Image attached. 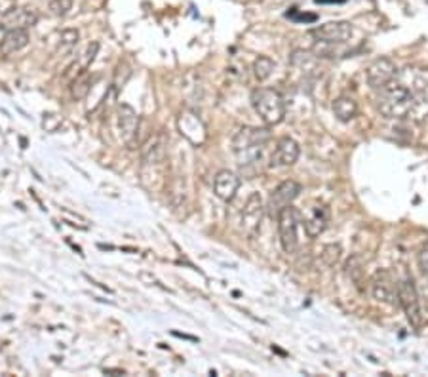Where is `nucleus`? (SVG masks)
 I'll return each instance as SVG.
<instances>
[{
	"label": "nucleus",
	"mask_w": 428,
	"mask_h": 377,
	"mask_svg": "<svg viewBox=\"0 0 428 377\" xmlns=\"http://www.w3.org/2000/svg\"><path fill=\"white\" fill-rule=\"evenodd\" d=\"M17 0H0V16H6L12 10L16 8Z\"/></svg>",
	"instance_id": "bb28decb"
},
{
	"label": "nucleus",
	"mask_w": 428,
	"mask_h": 377,
	"mask_svg": "<svg viewBox=\"0 0 428 377\" xmlns=\"http://www.w3.org/2000/svg\"><path fill=\"white\" fill-rule=\"evenodd\" d=\"M371 295H373L379 303L392 305L398 301L394 280H392V277H390L387 271L375 272V277L371 279Z\"/></svg>",
	"instance_id": "f8f14e48"
},
{
	"label": "nucleus",
	"mask_w": 428,
	"mask_h": 377,
	"mask_svg": "<svg viewBox=\"0 0 428 377\" xmlns=\"http://www.w3.org/2000/svg\"><path fill=\"white\" fill-rule=\"evenodd\" d=\"M73 4H74V0H49L48 10L54 14V16L63 17V16H67L71 10H73Z\"/></svg>",
	"instance_id": "5701e85b"
},
{
	"label": "nucleus",
	"mask_w": 428,
	"mask_h": 377,
	"mask_svg": "<svg viewBox=\"0 0 428 377\" xmlns=\"http://www.w3.org/2000/svg\"><path fill=\"white\" fill-rule=\"evenodd\" d=\"M280 244L286 254H295L299 248V229L303 225V213L289 204L276 215Z\"/></svg>",
	"instance_id": "39448f33"
},
{
	"label": "nucleus",
	"mask_w": 428,
	"mask_h": 377,
	"mask_svg": "<svg viewBox=\"0 0 428 377\" xmlns=\"http://www.w3.org/2000/svg\"><path fill=\"white\" fill-rule=\"evenodd\" d=\"M264 215V204L263 198L259 193H251L246 200V206L242 210V229L246 235L254 237L259 227H261V222H263Z\"/></svg>",
	"instance_id": "1a4fd4ad"
},
{
	"label": "nucleus",
	"mask_w": 428,
	"mask_h": 377,
	"mask_svg": "<svg viewBox=\"0 0 428 377\" xmlns=\"http://www.w3.org/2000/svg\"><path fill=\"white\" fill-rule=\"evenodd\" d=\"M251 105L267 126H276L286 116V101L274 88H257L251 91Z\"/></svg>",
	"instance_id": "20e7f679"
},
{
	"label": "nucleus",
	"mask_w": 428,
	"mask_h": 377,
	"mask_svg": "<svg viewBox=\"0 0 428 377\" xmlns=\"http://www.w3.org/2000/svg\"><path fill=\"white\" fill-rule=\"evenodd\" d=\"M396 63L392 59L388 58H379L375 59L368 71H365V78H368V84H370L373 90H381L383 86H387L396 74Z\"/></svg>",
	"instance_id": "9b49d317"
},
{
	"label": "nucleus",
	"mask_w": 428,
	"mask_h": 377,
	"mask_svg": "<svg viewBox=\"0 0 428 377\" xmlns=\"http://www.w3.org/2000/svg\"><path fill=\"white\" fill-rule=\"evenodd\" d=\"M98 50H99L98 42H93V44H90V46L86 48V52L82 54V58H80V67H82V69H88V67L91 65V61H93L95 56H98Z\"/></svg>",
	"instance_id": "393cba45"
},
{
	"label": "nucleus",
	"mask_w": 428,
	"mask_h": 377,
	"mask_svg": "<svg viewBox=\"0 0 428 377\" xmlns=\"http://www.w3.org/2000/svg\"><path fill=\"white\" fill-rule=\"evenodd\" d=\"M271 141V131L267 128H242L236 131L232 140V151L238 158V164L242 168L257 164L263 158L264 147Z\"/></svg>",
	"instance_id": "f03ea898"
},
{
	"label": "nucleus",
	"mask_w": 428,
	"mask_h": 377,
	"mask_svg": "<svg viewBox=\"0 0 428 377\" xmlns=\"http://www.w3.org/2000/svg\"><path fill=\"white\" fill-rule=\"evenodd\" d=\"M91 84H93V80H91L88 74L76 76V78H74L73 86H71V96H73V99H84L86 98V96L90 94Z\"/></svg>",
	"instance_id": "412c9836"
},
{
	"label": "nucleus",
	"mask_w": 428,
	"mask_h": 377,
	"mask_svg": "<svg viewBox=\"0 0 428 377\" xmlns=\"http://www.w3.org/2000/svg\"><path fill=\"white\" fill-rule=\"evenodd\" d=\"M61 122H63L61 116L56 115V113H48V115H44V118H42V128L46 131H58Z\"/></svg>",
	"instance_id": "b1692460"
},
{
	"label": "nucleus",
	"mask_w": 428,
	"mask_h": 377,
	"mask_svg": "<svg viewBox=\"0 0 428 377\" xmlns=\"http://www.w3.org/2000/svg\"><path fill=\"white\" fill-rule=\"evenodd\" d=\"M177 126H179L181 136H185L194 145H200V143H204V140H206V126H204V122L194 113H190V111H185L179 116Z\"/></svg>",
	"instance_id": "4468645a"
},
{
	"label": "nucleus",
	"mask_w": 428,
	"mask_h": 377,
	"mask_svg": "<svg viewBox=\"0 0 428 377\" xmlns=\"http://www.w3.org/2000/svg\"><path fill=\"white\" fill-rule=\"evenodd\" d=\"M299 143L291 138H282L276 145V162L280 166H293L299 158Z\"/></svg>",
	"instance_id": "f3484780"
},
{
	"label": "nucleus",
	"mask_w": 428,
	"mask_h": 377,
	"mask_svg": "<svg viewBox=\"0 0 428 377\" xmlns=\"http://www.w3.org/2000/svg\"><path fill=\"white\" fill-rule=\"evenodd\" d=\"M29 44V31L27 29H8V33L4 36V41L0 44L2 54H16L19 50H23Z\"/></svg>",
	"instance_id": "a211bd4d"
},
{
	"label": "nucleus",
	"mask_w": 428,
	"mask_h": 377,
	"mask_svg": "<svg viewBox=\"0 0 428 377\" xmlns=\"http://www.w3.org/2000/svg\"><path fill=\"white\" fill-rule=\"evenodd\" d=\"M168 158V141L164 133H157L155 138L143 145L141 151V177L143 183L150 180L158 181V185L164 183V168Z\"/></svg>",
	"instance_id": "7ed1b4c3"
},
{
	"label": "nucleus",
	"mask_w": 428,
	"mask_h": 377,
	"mask_svg": "<svg viewBox=\"0 0 428 377\" xmlns=\"http://www.w3.org/2000/svg\"><path fill=\"white\" fill-rule=\"evenodd\" d=\"M316 42L326 44V46H335V44H343V42L350 41L352 36V25L348 21H330L320 27H316L311 31Z\"/></svg>",
	"instance_id": "0eeeda50"
},
{
	"label": "nucleus",
	"mask_w": 428,
	"mask_h": 377,
	"mask_svg": "<svg viewBox=\"0 0 428 377\" xmlns=\"http://www.w3.org/2000/svg\"><path fill=\"white\" fill-rule=\"evenodd\" d=\"M6 33H8V27H6V23H2V21H0V44H2V41H4Z\"/></svg>",
	"instance_id": "cd10ccee"
},
{
	"label": "nucleus",
	"mask_w": 428,
	"mask_h": 377,
	"mask_svg": "<svg viewBox=\"0 0 428 377\" xmlns=\"http://www.w3.org/2000/svg\"><path fill=\"white\" fill-rule=\"evenodd\" d=\"M379 91L377 109L385 118L423 120L428 115V73L420 69L396 71L394 78Z\"/></svg>",
	"instance_id": "f257e3e1"
},
{
	"label": "nucleus",
	"mask_w": 428,
	"mask_h": 377,
	"mask_svg": "<svg viewBox=\"0 0 428 377\" xmlns=\"http://www.w3.org/2000/svg\"><path fill=\"white\" fill-rule=\"evenodd\" d=\"M38 21V14L31 8H14L4 16V23L8 29H29Z\"/></svg>",
	"instance_id": "dca6fc26"
},
{
	"label": "nucleus",
	"mask_w": 428,
	"mask_h": 377,
	"mask_svg": "<svg viewBox=\"0 0 428 377\" xmlns=\"http://www.w3.org/2000/svg\"><path fill=\"white\" fill-rule=\"evenodd\" d=\"M116 124H118V136L124 143H132L139 130V115L135 109L128 103H120L116 109Z\"/></svg>",
	"instance_id": "9d476101"
},
{
	"label": "nucleus",
	"mask_w": 428,
	"mask_h": 377,
	"mask_svg": "<svg viewBox=\"0 0 428 377\" xmlns=\"http://www.w3.org/2000/svg\"><path fill=\"white\" fill-rule=\"evenodd\" d=\"M238 188H240L238 173L231 172V170H221V172L215 173L214 193L217 198H221L225 202H231L232 198L236 197Z\"/></svg>",
	"instance_id": "ddd939ff"
},
{
	"label": "nucleus",
	"mask_w": 428,
	"mask_h": 377,
	"mask_svg": "<svg viewBox=\"0 0 428 377\" xmlns=\"http://www.w3.org/2000/svg\"><path fill=\"white\" fill-rule=\"evenodd\" d=\"M78 39H80V33L76 29H65L59 34V46L63 50H71L78 44Z\"/></svg>",
	"instance_id": "4be33fe9"
},
{
	"label": "nucleus",
	"mask_w": 428,
	"mask_h": 377,
	"mask_svg": "<svg viewBox=\"0 0 428 377\" xmlns=\"http://www.w3.org/2000/svg\"><path fill=\"white\" fill-rule=\"evenodd\" d=\"M419 267L423 274H427L428 277V242L425 246L420 248V254H419Z\"/></svg>",
	"instance_id": "a878e982"
},
{
	"label": "nucleus",
	"mask_w": 428,
	"mask_h": 377,
	"mask_svg": "<svg viewBox=\"0 0 428 377\" xmlns=\"http://www.w3.org/2000/svg\"><path fill=\"white\" fill-rule=\"evenodd\" d=\"M272 71H274V61L271 58H261L256 59V63H254V74H256V78L259 83H264V80H269L271 78Z\"/></svg>",
	"instance_id": "aec40b11"
},
{
	"label": "nucleus",
	"mask_w": 428,
	"mask_h": 377,
	"mask_svg": "<svg viewBox=\"0 0 428 377\" xmlns=\"http://www.w3.org/2000/svg\"><path fill=\"white\" fill-rule=\"evenodd\" d=\"M299 193H301V185L293 180H286L282 181L278 187L274 188L271 193V197H269V204H267V210L271 213L272 217H276L278 213L289 206L297 197H299Z\"/></svg>",
	"instance_id": "6e6552de"
},
{
	"label": "nucleus",
	"mask_w": 428,
	"mask_h": 377,
	"mask_svg": "<svg viewBox=\"0 0 428 377\" xmlns=\"http://www.w3.org/2000/svg\"><path fill=\"white\" fill-rule=\"evenodd\" d=\"M330 223V210L328 206L316 204L314 208H311V212L306 217H303V227H305V233L308 238L320 237L322 233L326 230Z\"/></svg>",
	"instance_id": "2eb2a0df"
},
{
	"label": "nucleus",
	"mask_w": 428,
	"mask_h": 377,
	"mask_svg": "<svg viewBox=\"0 0 428 377\" xmlns=\"http://www.w3.org/2000/svg\"><path fill=\"white\" fill-rule=\"evenodd\" d=\"M396 295H398V303L402 305L409 324H412L413 328H420L423 314H420L419 294H417V288H415V282H413L412 277H405V279L398 282Z\"/></svg>",
	"instance_id": "423d86ee"
},
{
	"label": "nucleus",
	"mask_w": 428,
	"mask_h": 377,
	"mask_svg": "<svg viewBox=\"0 0 428 377\" xmlns=\"http://www.w3.org/2000/svg\"><path fill=\"white\" fill-rule=\"evenodd\" d=\"M333 115L337 116V120L341 122H350L352 118L358 115V103L354 98H348V96H341L333 101Z\"/></svg>",
	"instance_id": "6ab92c4d"
}]
</instances>
